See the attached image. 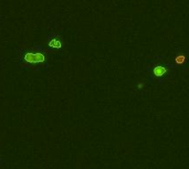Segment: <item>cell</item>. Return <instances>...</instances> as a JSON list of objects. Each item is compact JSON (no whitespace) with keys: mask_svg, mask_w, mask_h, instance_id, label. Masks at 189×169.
I'll return each instance as SVG.
<instances>
[{"mask_svg":"<svg viewBox=\"0 0 189 169\" xmlns=\"http://www.w3.org/2000/svg\"><path fill=\"white\" fill-rule=\"evenodd\" d=\"M25 60L29 63H40L44 61V55L41 53H27Z\"/></svg>","mask_w":189,"mask_h":169,"instance_id":"obj_1","label":"cell"},{"mask_svg":"<svg viewBox=\"0 0 189 169\" xmlns=\"http://www.w3.org/2000/svg\"><path fill=\"white\" fill-rule=\"evenodd\" d=\"M166 73V68H163V66H156L154 68V74L156 76H161Z\"/></svg>","mask_w":189,"mask_h":169,"instance_id":"obj_2","label":"cell"},{"mask_svg":"<svg viewBox=\"0 0 189 169\" xmlns=\"http://www.w3.org/2000/svg\"><path fill=\"white\" fill-rule=\"evenodd\" d=\"M50 47L52 48H55V49H59V48H61L62 47V43H61V41H59V40H51L50 41Z\"/></svg>","mask_w":189,"mask_h":169,"instance_id":"obj_3","label":"cell"},{"mask_svg":"<svg viewBox=\"0 0 189 169\" xmlns=\"http://www.w3.org/2000/svg\"><path fill=\"white\" fill-rule=\"evenodd\" d=\"M186 58L184 55H178L177 58H176V63H178V64H182L184 62H185Z\"/></svg>","mask_w":189,"mask_h":169,"instance_id":"obj_4","label":"cell"},{"mask_svg":"<svg viewBox=\"0 0 189 169\" xmlns=\"http://www.w3.org/2000/svg\"><path fill=\"white\" fill-rule=\"evenodd\" d=\"M138 87H139V89H142V87H143V84H142V83H139V84H138Z\"/></svg>","mask_w":189,"mask_h":169,"instance_id":"obj_5","label":"cell"}]
</instances>
